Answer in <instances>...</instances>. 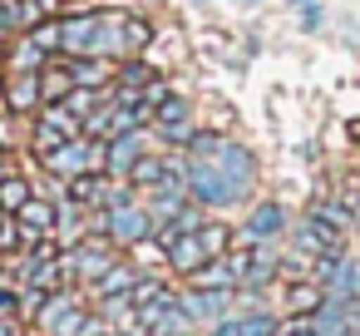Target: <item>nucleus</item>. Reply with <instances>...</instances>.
Returning a JSON list of instances; mask_svg holds the SVG:
<instances>
[{
	"label": "nucleus",
	"mask_w": 360,
	"mask_h": 336,
	"mask_svg": "<svg viewBox=\"0 0 360 336\" xmlns=\"http://www.w3.org/2000/svg\"><path fill=\"white\" fill-rule=\"evenodd\" d=\"M6 178H11V163H6V158H0V183H6Z\"/></svg>",
	"instance_id": "obj_40"
},
{
	"label": "nucleus",
	"mask_w": 360,
	"mask_h": 336,
	"mask_svg": "<svg viewBox=\"0 0 360 336\" xmlns=\"http://www.w3.org/2000/svg\"><path fill=\"white\" fill-rule=\"evenodd\" d=\"M94 40H99V11L60 20V50L65 55H94Z\"/></svg>",
	"instance_id": "obj_8"
},
{
	"label": "nucleus",
	"mask_w": 360,
	"mask_h": 336,
	"mask_svg": "<svg viewBox=\"0 0 360 336\" xmlns=\"http://www.w3.org/2000/svg\"><path fill=\"white\" fill-rule=\"evenodd\" d=\"M148 80H153V70H148L143 60H124V70L114 75V85H129V89H143Z\"/></svg>",
	"instance_id": "obj_32"
},
{
	"label": "nucleus",
	"mask_w": 360,
	"mask_h": 336,
	"mask_svg": "<svg viewBox=\"0 0 360 336\" xmlns=\"http://www.w3.org/2000/svg\"><path fill=\"white\" fill-rule=\"evenodd\" d=\"M139 282V267H129V262H114L104 277H94V297L104 301V297H129V287Z\"/></svg>",
	"instance_id": "obj_19"
},
{
	"label": "nucleus",
	"mask_w": 360,
	"mask_h": 336,
	"mask_svg": "<svg viewBox=\"0 0 360 336\" xmlns=\"http://www.w3.org/2000/svg\"><path fill=\"white\" fill-rule=\"evenodd\" d=\"M45 60H50V55H45L25 30H20V40H6V65H11V75H40Z\"/></svg>",
	"instance_id": "obj_13"
},
{
	"label": "nucleus",
	"mask_w": 360,
	"mask_h": 336,
	"mask_svg": "<svg viewBox=\"0 0 360 336\" xmlns=\"http://www.w3.org/2000/svg\"><path fill=\"white\" fill-rule=\"evenodd\" d=\"M193 109H188V99H178V94H168L163 104H153V124H173V119H188Z\"/></svg>",
	"instance_id": "obj_34"
},
{
	"label": "nucleus",
	"mask_w": 360,
	"mask_h": 336,
	"mask_svg": "<svg viewBox=\"0 0 360 336\" xmlns=\"http://www.w3.org/2000/svg\"><path fill=\"white\" fill-rule=\"evenodd\" d=\"M232 321H237V336H276V331H281L276 311H266V306H257V311H237Z\"/></svg>",
	"instance_id": "obj_20"
},
{
	"label": "nucleus",
	"mask_w": 360,
	"mask_h": 336,
	"mask_svg": "<svg viewBox=\"0 0 360 336\" xmlns=\"http://www.w3.org/2000/svg\"><path fill=\"white\" fill-rule=\"evenodd\" d=\"M326 287V297H340V301H360V257H335V267H330V277L321 282Z\"/></svg>",
	"instance_id": "obj_12"
},
{
	"label": "nucleus",
	"mask_w": 360,
	"mask_h": 336,
	"mask_svg": "<svg viewBox=\"0 0 360 336\" xmlns=\"http://www.w3.org/2000/svg\"><path fill=\"white\" fill-rule=\"evenodd\" d=\"M0 114H6V75H0Z\"/></svg>",
	"instance_id": "obj_39"
},
{
	"label": "nucleus",
	"mask_w": 360,
	"mask_h": 336,
	"mask_svg": "<svg viewBox=\"0 0 360 336\" xmlns=\"http://www.w3.org/2000/svg\"><path fill=\"white\" fill-rule=\"evenodd\" d=\"M232 301H237V292H212V287H188V292H178V306H183L198 326L227 321V316H232Z\"/></svg>",
	"instance_id": "obj_5"
},
{
	"label": "nucleus",
	"mask_w": 360,
	"mask_h": 336,
	"mask_svg": "<svg viewBox=\"0 0 360 336\" xmlns=\"http://www.w3.org/2000/svg\"><path fill=\"white\" fill-rule=\"evenodd\" d=\"M311 213H316V218H326V223H330L335 232H345V228L355 223V213H350L345 203H311Z\"/></svg>",
	"instance_id": "obj_31"
},
{
	"label": "nucleus",
	"mask_w": 360,
	"mask_h": 336,
	"mask_svg": "<svg viewBox=\"0 0 360 336\" xmlns=\"http://www.w3.org/2000/svg\"><path fill=\"white\" fill-rule=\"evenodd\" d=\"M321 301H326V287L311 282V277H301V282L286 287V316H316Z\"/></svg>",
	"instance_id": "obj_16"
},
{
	"label": "nucleus",
	"mask_w": 360,
	"mask_h": 336,
	"mask_svg": "<svg viewBox=\"0 0 360 336\" xmlns=\"http://www.w3.org/2000/svg\"><path fill=\"white\" fill-rule=\"evenodd\" d=\"M276 336H321V331H316V321H311V316H286Z\"/></svg>",
	"instance_id": "obj_36"
},
{
	"label": "nucleus",
	"mask_w": 360,
	"mask_h": 336,
	"mask_svg": "<svg viewBox=\"0 0 360 336\" xmlns=\"http://www.w3.org/2000/svg\"><path fill=\"white\" fill-rule=\"evenodd\" d=\"M94 232H99V237H109L114 247H134V242L153 237V218H148V208L134 198V203H119V208L94 213Z\"/></svg>",
	"instance_id": "obj_2"
},
{
	"label": "nucleus",
	"mask_w": 360,
	"mask_h": 336,
	"mask_svg": "<svg viewBox=\"0 0 360 336\" xmlns=\"http://www.w3.org/2000/svg\"><path fill=\"white\" fill-rule=\"evenodd\" d=\"M291 6H306V0H291Z\"/></svg>",
	"instance_id": "obj_41"
},
{
	"label": "nucleus",
	"mask_w": 360,
	"mask_h": 336,
	"mask_svg": "<svg viewBox=\"0 0 360 336\" xmlns=\"http://www.w3.org/2000/svg\"><path fill=\"white\" fill-rule=\"evenodd\" d=\"M40 109V75H6V114Z\"/></svg>",
	"instance_id": "obj_14"
},
{
	"label": "nucleus",
	"mask_w": 360,
	"mask_h": 336,
	"mask_svg": "<svg viewBox=\"0 0 360 336\" xmlns=\"http://www.w3.org/2000/svg\"><path fill=\"white\" fill-rule=\"evenodd\" d=\"M109 129H114V104H99V109H89V114H84V139L104 144V139H109Z\"/></svg>",
	"instance_id": "obj_27"
},
{
	"label": "nucleus",
	"mask_w": 360,
	"mask_h": 336,
	"mask_svg": "<svg viewBox=\"0 0 360 336\" xmlns=\"http://www.w3.org/2000/svg\"><path fill=\"white\" fill-rule=\"evenodd\" d=\"M70 306H79V297H75L70 287H55V292L45 297V306H40V316H35V321H40L45 331H50V326H55V321H60V316H65Z\"/></svg>",
	"instance_id": "obj_22"
},
{
	"label": "nucleus",
	"mask_w": 360,
	"mask_h": 336,
	"mask_svg": "<svg viewBox=\"0 0 360 336\" xmlns=\"http://www.w3.org/2000/svg\"><path fill=\"white\" fill-rule=\"evenodd\" d=\"M148 40H153V25H148L143 15H124V55L148 50Z\"/></svg>",
	"instance_id": "obj_24"
},
{
	"label": "nucleus",
	"mask_w": 360,
	"mask_h": 336,
	"mask_svg": "<svg viewBox=\"0 0 360 336\" xmlns=\"http://www.w3.org/2000/svg\"><path fill=\"white\" fill-rule=\"evenodd\" d=\"M153 134H158V144L188 149V144H193V134H198V124H193V114H188V119H173V124H153Z\"/></svg>",
	"instance_id": "obj_25"
},
{
	"label": "nucleus",
	"mask_w": 360,
	"mask_h": 336,
	"mask_svg": "<svg viewBox=\"0 0 360 336\" xmlns=\"http://www.w3.org/2000/svg\"><path fill=\"white\" fill-rule=\"evenodd\" d=\"M11 30H15V25H11V11H6V0H0V50H6V40H11Z\"/></svg>",
	"instance_id": "obj_38"
},
{
	"label": "nucleus",
	"mask_w": 360,
	"mask_h": 336,
	"mask_svg": "<svg viewBox=\"0 0 360 336\" xmlns=\"http://www.w3.org/2000/svg\"><path fill=\"white\" fill-rule=\"evenodd\" d=\"M6 11H11V25L15 30H35L50 11V0H6Z\"/></svg>",
	"instance_id": "obj_21"
},
{
	"label": "nucleus",
	"mask_w": 360,
	"mask_h": 336,
	"mask_svg": "<svg viewBox=\"0 0 360 336\" xmlns=\"http://www.w3.org/2000/svg\"><path fill=\"white\" fill-rule=\"evenodd\" d=\"M20 242H25V228H20V218H15V213H0V257H11Z\"/></svg>",
	"instance_id": "obj_28"
},
{
	"label": "nucleus",
	"mask_w": 360,
	"mask_h": 336,
	"mask_svg": "<svg viewBox=\"0 0 360 336\" xmlns=\"http://www.w3.org/2000/svg\"><path fill=\"white\" fill-rule=\"evenodd\" d=\"M30 193H35V188H30L20 173H11L6 183H0V213H20V203H25Z\"/></svg>",
	"instance_id": "obj_26"
},
{
	"label": "nucleus",
	"mask_w": 360,
	"mask_h": 336,
	"mask_svg": "<svg viewBox=\"0 0 360 336\" xmlns=\"http://www.w3.org/2000/svg\"><path fill=\"white\" fill-rule=\"evenodd\" d=\"M30 144H35V154L45 158V154H55V149L65 144V134H60L55 124H45V119H35V134H30Z\"/></svg>",
	"instance_id": "obj_30"
},
{
	"label": "nucleus",
	"mask_w": 360,
	"mask_h": 336,
	"mask_svg": "<svg viewBox=\"0 0 360 336\" xmlns=\"http://www.w3.org/2000/svg\"><path fill=\"white\" fill-rule=\"evenodd\" d=\"M15 218H20V228H25V242H30V247H35L40 237H55V203H50V198H35V193H30V198L20 203V213H15Z\"/></svg>",
	"instance_id": "obj_10"
},
{
	"label": "nucleus",
	"mask_w": 360,
	"mask_h": 336,
	"mask_svg": "<svg viewBox=\"0 0 360 336\" xmlns=\"http://www.w3.org/2000/svg\"><path fill=\"white\" fill-rule=\"evenodd\" d=\"M188 282H193V287H212V292H237V287H242V272H237L232 257L222 252V257H207Z\"/></svg>",
	"instance_id": "obj_11"
},
{
	"label": "nucleus",
	"mask_w": 360,
	"mask_h": 336,
	"mask_svg": "<svg viewBox=\"0 0 360 336\" xmlns=\"http://www.w3.org/2000/svg\"><path fill=\"white\" fill-rule=\"evenodd\" d=\"M163 247H168V267H173L178 277H193V272L207 262V252H202L198 232H168V237H163Z\"/></svg>",
	"instance_id": "obj_9"
},
{
	"label": "nucleus",
	"mask_w": 360,
	"mask_h": 336,
	"mask_svg": "<svg viewBox=\"0 0 360 336\" xmlns=\"http://www.w3.org/2000/svg\"><path fill=\"white\" fill-rule=\"evenodd\" d=\"M163 173H168V154H163V144H158V149H148V154L129 168V183H134V188H158Z\"/></svg>",
	"instance_id": "obj_18"
},
{
	"label": "nucleus",
	"mask_w": 360,
	"mask_h": 336,
	"mask_svg": "<svg viewBox=\"0 0 360 336\" xmlns=\"http://www.w3.org/2000/svg\"><path fill=\"white\" fill-rule=\"evenodd\" d=\"M70 89H75L70 65H50V60H45V70H40V104H65Z\"/></svg>",
	"instance_id": "obj_17"
},
{
	"label": "nucleus",
	"mask_w": 360,
	"mask_h": 336,
	"mask_svg": "<svg viewBox=\"0 0 360 336\" xmlns=\"http://www.w3.org/2000/svg\"><path fill=\"white\" fill-rule=\"evenodd\" d=\"M232 237H237V232H232L227 223H202V228H198V242H202L207 257H222V252L232 247Z\"/></svg>",
	"instance_id": "obj_23"
},
{
	"label": "nucleus",
	"mask_w": 360,
	"mask_h": 336,
	"mask_svg": "<svg viewBox=\"0 0 360 336\" xmlns=\"http://www.w3.org/2000/svg\"><path fill=\"white\" fill-rule=\"evenodd\" d=\"M281 232H286V208H281V203H257V208L247 213V223L237 228L232 242L252 247V242H276Z\"/></svg>",
	"instance_id": "obj_6"
},
{
	"label": "nucleus",
	"mask_w": 360,
	"mask_h": 336,
	"mask_svg": "<svg viewBox=\"0 0 360 336\" xmlns=\"http://www.w3.org/2000/svg\"><path fill=\"white\" fill-rule=\"evenodd\" d=\"M25 35H30L45 55H55V50H60V20H40V25H35V30H25Z\"/></svg>",
	"instance_id": "obj_33"
},
{
	"label": "nucleus",
	"mask_w": 360,
	"mask_h": 336,
	"mask_svg": "<svg viewBox=\"0 0 360 336\" xmlns=\"http://www.w3.org/2000/svg\"><path fill=\"white\" fill-rule=\"evenodd\" d=\"M70 75H75V85L99 89V85H109L119 70H114V60H104V55H75V60H70Z\"/></svg>",
	"instance_id": "obj_15"
},
{
	"label": "nucleus",
	"mask_w": 360,
	"mask_h": 336,
	"mask_svg": "<svg viewBox=\"0 0 360 336\" xmlns=\"http://www.w3.org/2000/svg\"><path fill=\"white\" fill-rule=\"evenodd\" d=\"M217 144H222V134H212V129H198V134H193V144H188V158H207Z\"/></svg>",
	"instance_id": "obj_35"
},
{
	"label": "nucleus",
	"mask_w": 360,
	"mask_h": 336,
	"mask_svg": "<svg viewBox=\"0 0 360 336\" xmlns=\"http://www.w3.org/2000/svg\"><path fill=\"white\" fill-rule=\"evenodd\" d=\"M40 163H45L55 178L70 183V178H79V173H89V168H104V144H94V139L79 134V139H65V144H60L55 154H45Z\"/></svg>",
	"instance_id": "obj_3"
},
{
	"label": "nucleus",
	"mask_w": 360,
	"mask_h": 336,
	"mask_svg": "<svg viewBox=\"0 0 360 336\" xmlns=\"http://www.w3.org/2000/svg\"><path fill=\"white\" fill-rule=\"evenodd\" d=\"M291 237H296V252H306L311 262H316V257H326V252H340V232H335L326 218H316V213H306V218L296 223V232H291Z\"/></svg>",
	"instance_id": "obj_7"
},
{
	"label": "nucleus",
	"mask_w": 360,
	"mask_h": 336,
	"mask_svg": "<svg viewBox=\"0 0 360 336\" xmlns=\"http://www.w3.org/2000/svg\"><path fill=\"white\" fill-rule=\"evenodd\" d=\"M65 109H70V114H79V129H84V114H89V109H99V89L75 85V89L65 94Z\"/></svg>",
	"instance_id": "obj_29"
},
{
	"label": "nucleus",
	"mask_w": 360,
	"mask_h": 336,
	"mask_svg": "<svg viewBox=\"0 0 360 336\" xmlns=\"http://www.w3.org/2000/svg\"><path fill=\"white\" fill-rule=\"evenodd\" d=\"M168 94H173V89H168V80H158V75L143 85V104H148V109H153V104H163Z\"/></svg>",
	"instance_id": "obj_37"
},
{
	"label": "nucleus",
	"mask_w": 360,
	"mask_h": 336,
	"mask_svg": "<svg viewBox=\"0 0 360 336\" xmlns=\"http://www.w3.org/2000/svg\"><path fill=\"white\" fill-rule=\"evenodd\" d=\"M153 139L158 134H148V129H134V134H114L109 144H104V173L109 178H129V168L153 149Z\"/></svg>",
	"instance_id": "obj_4"
},
{
	"label": "nucleus",
	"mask_w": 360,
	"mask_h": 336,
	"mask_svg": "<svg viewBox=\"0 0 360 336\" xmlns=\"http://www.w3.org/2000/svg\"><path fill=\"white\" fill-rule=\"evenodd\" d=\"M252 188H257V158L237 139H222L207 158H188V198L202 208H232Z\"/></svg>",
	"instance_id": "obj_1"
}]
</instances>
